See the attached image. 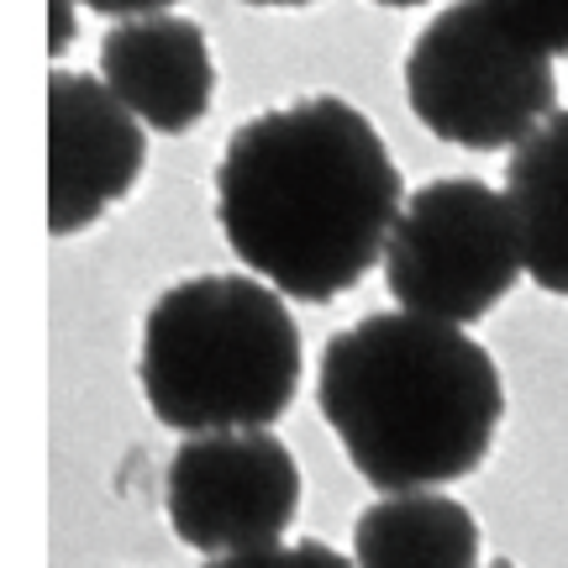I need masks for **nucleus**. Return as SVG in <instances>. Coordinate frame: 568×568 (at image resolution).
<instances>
[{
  "instance_id": "nucleus-1",
  "label": "nucleus",
  "mask_w": 568,
  "mask_h": 568,
  "mask_svg": "<svg viewBox=\"0 0 568 568\" xmlns=\"http://www.w3.org/2000/svg\"><path fill=\"white\" fill-rule=\"evenodd\" d=\"M406 211L385 138L343 95H305L232 132L216 163V216L232 253L305 305L347 295Z\"/></svg>"
},
{
  "instance_id": "nucleus-13",
  "label": "nucleus",
  "mask_w": 568,
  "mask_h": 568,
  "mask_svg": "<svg viewBox=\"0 0 568 568\" xmlns=\"http://www.w3.org/2000/svg\"><path fill=\"white\" fill-rule=\"evenodd\" d=\"M74 6L80 0H48V48H53V59L69 53V42H74Z\"/></svg>"
},
{
  "instance_id": "nucleus-10",
  "label": "nucleus",
  "mask_w": 568,
  "mask_h": 568,
  "mask_svg": "<svg viewBox=\"0 0 568 568\" xmlns=\"http://www.w3.org/2000/svg\"><path fill=\"white\" fill-rule=\"evenodd\" d=\"M479 521L453 495L400 489L358 516V568H479Z\"/></svg>"
},
{
  "instance_id": "nucleus-17",
  "label": "nucleus",
  "mask_w": 568,
  "mask_h": 568,
  "mask_svg": "<svg viewBox=\"0 0 568 568\" xmlns=\"http://www.w3.org/2000/svg\"><path fill=\"white\" fill-rule=\"evenodd\" d=\"M485 568H516V564H510V558H495V564H485Z\"/></svg>"
},
{
  "instance_id": "nucleus-16",
  "label": "nucleus",
  "mask_w": 568,
  "mask_h": 568,
  "mask_svg": "<svg viewBox=\"0 0 568 568\" xmlns=\"http://www.w3.org/2000/svg\"><path fill=\"white\" fill-rule=\"evenodd\" d=\"M374 6H395V11H410V6H426V0H374Z\"/></svg>"
},
{
  "instance_id": "nucleus-15",
  "label": "nucleus",
  "mask_w": 568,
  "mask_h": 568,
  "mask_svg": "<svg viewBox=\"0 0 568 568\" xmlns=\"http://www.w3.org/2000/svg\"><path fill=\"white\" fill-rule=\"evenodd\" d=\"M243 6H316V0H243Z\"/></svg>"
},
{
  "instance_id": "nucleus-3",
  "label": "nucleus",
  "mask_w": 568,
  "mask_h": 568,
  "mask_svg": "<svg viewBox=\"0 0 568 568\" xmlns=\"http://www.w3.org/2000/svg\"><path fill=\"white\" fill-rule=\"evenodd\" d=\"M138 374L153 416L184 437L274 426L301 389V332L274 284L195 274L153 301Z\"/></svg>"
},
{
  "instance_id": "nucleus-2",
  "label": "nucleus",
  "mask_w": 568,
  "mask_h": 568,
  "mask_svg": "<svg viewBox=\"0 0 568 568\" xmlns=\"http://www.w3.org/2000/svg\"><path fill=\"white\" fill-rule=\"evenodd\" d=\"M316 400L347 464L374 489H437L489 458L506 389L464 326L374 311L322 353Z\"/></svg>"
},
{
  "instance_id": "nucleus-12",
  "label": "nucleus",
  "mask_w": 568,
  "mask_h": 568,
  "mask_svg": "<svg viewBox=\"0 0 568 568\" xmlns=\"http://www.w3.org/2000/svg\"><path fill=\"white\" fill-rule=\"evenodd\" d=\"M542 53L564 59L568 53V0H495Z\"/></svg>"
},
{
  "instance_id": "nucleus-8",
  "label": "nucleus",
  "mask_w": 568,
  "mask_h": 568,
  "mask_svg": "<svg viewBox=\"0 0 568 568\" xmlns=\"http://www.w3.org/2000/svg\"><path fill=\"white\" fill-rule=\"evenodd\" d=\"M101 80L153 132H195L216 95V63L205 32L184 17H132L101 38Z\"/></svg>"
},
{
  "instance_id": "nucleus-6",
  "label": "nucleus",
  "mask_w": 568,
  "mask_h": 568,
  "mask_svg": "<svg viewBox=\"0 0 568 568\" xmlns=\"http://www.w3.org/2000/svg\"><path fill=\"white\" fill-rule=\"evenodd\" d=\"M163 510L174 537L205 558L274 548L301 510L295 453L274 426L184 437L163 468Z\"/></svg>"
},
{
  "instance_id": "nucleus-7",
  "label": "nucleus",
  "mask_w": 568,
  "mask_h": 568,
  "mask_svg": "<svg viewBox=\"0 0 568 568\" xmlns=\"http://www.w3.org/2000/svg\"><path fill=\"white\" fill-rule=\"evenodd\" d=\"M148 163L142 122L95 74H48V232L74 237L132 195Z\"/></svg>"
},
{
  "instance_id": "nucleus-4",
  "label": "nucleus",
  "mask_w": 568,
  "mask_h": 568,
  "mask_svg": "<svg viewBox=\"0 0 568 568\" xmlns=\"http://www.w3.org/2000/svg\"><path fill=\"white\" fill-rule=\"evenodd\" d=\"M406 101L432 138L510 153L558 111V74L495 0H453L410 42Z\"/></svg>"
},
{
  "instance_id": "nucleus-11",
  "label": "nucleus",
  "mask_w": 568,
  "mask_h": 568,
  "mask_svg": "<svg viewBox=\"0 0 568 568\" xmlns=\"http://www.w3.org/2000/svg\"><path fill=\"white\" fill-rule=\"evenodd\" d=\"M205 568H353V564L337 548H326V542H274V548L211 558Z\"/></svg>"
},
{
  "instance_id": "nucleus-5",
  "label": "nucleus",
  "mask_w": 568,
  "mask_h": 568,
  "mask_svg": "<svg viewBox=\"0 0 568 568\" xmlns=\"http://www.w3.org/2000/svg\"><path fill=\"white\" fill-rule=\"evenodd\" d=\"M521 280V243L506 190L485 180H432L406 195L385 243V284L400 311L447 326L485 322Z\"/></svg>"
},
{
  "instance_id": "nucleus-9",
  "label": "nucleus",
  "mask_w": 568,
  "mask_h": 568,
  "mask_svg": "<svg viewBox=\"0 0 568 568\" xmlns=\"http://www.w3.org/2000/svg\"><path fill=\"white\" fill-rule=\"evenodd\" d=\"M506 205L521 268L537 290L568 301V111H552L506 159Z\"/></svg>"
},
{
  "instance_id": "nucleus-14",
  "label": "nucleus",
  "mask_w": 568,
  "mask_h": 568,
  "mask_svg": "<svg viewBox=\"0 0 568 568\" xmlns=\"http://www.w3.org/2000/svg\"><path fill=\"white\" fill-rule=\"evenodd\" d=\"M90 11H101V17H116V21H132V17H159L169 11L174 0H84Z\"/></svg>"
}]
</instances>
